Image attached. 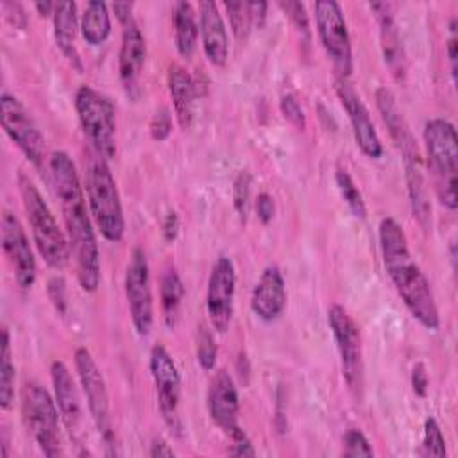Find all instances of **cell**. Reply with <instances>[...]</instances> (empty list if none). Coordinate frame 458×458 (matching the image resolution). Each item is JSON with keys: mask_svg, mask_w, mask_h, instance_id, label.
Returning <instances> with one entry per match:
<instances>
[{"mask_svg": "<svg viewBox=\"0 0 458 458\" xmlns=\"http://www.w3.org/2000/svg\"><path fill=\"white\" fill-rule=\"evenodd\" d=\"M148 369L156 385L157 403L161 415L168 428H172L177 435L181 433V417H179V401H181V376L175 361L165 345L156 344L150 349Z\"/></svg>", "mask_w": 458, "mask_h": 458, "instance_id": "obj_12", "label": "cell"}, {"mask_svg": "<svg viewBox=\"0 0 458 458\" xmlns=\"http://www.w3.org/2000/svg\"><path fill=\"white\" fill-rule=\"evenodd\" d=\"M313 9L317 32L338 75L336 79H347L352 72V48L342 7L335 0H318Z\"/></svg>", "mask_w": 458, "mask_h": 458, "instance_id": "obj_8", "label": "cell"}, {"mask_svg": "<svg viewBox=\"0 0 458 458\" xmlns=\"http://www.w3.org/2000/svg\"><path fill=\"white\" fill-rule=\"evenodd\" d=\"M0 238H2L4 254L9 265L13 267L18 286L23 290L30 288L36 281V259L29 245V238L25 234L23 225L7 209H4L2 213Z\"/></svg>", "mask_w": 458, "mask_h": 458, "instance_id": "obj_15", "label": "cell"}, {"mask_svg": "<svg viewBox=\"0 0 458 458\" xmlns=\"http://www.w3.org/2000/svg\"><path fill=\"white\" fill-rule=\"evenodd\" d=\"M199 13L204 54L213 66H224L229 55V38L218 5L211 0H204L199 5Z\"/></svg>", "mask_w": 458, "mask_h": 458, "instance_id": "obj_20", "label": "cell"}, {"mask_svg": "<svg viewBox=\"0 0 458 458\" xmlns=\"http://www.w3.org/2000/svg\"><path fill=\"white\" fill-rule=\"evenodd\" d=\"M14 365L11 361V340L9 331L2 327V352H0V406L7 410L14 397Z\"/></svg>", "mask_w": 458, "mask_h": 458, "instance_id": "obj_30", "label": "cell"}, {"mask_svg": "<svg viewBox=\"0 0 458 458\" xmlns=\"http://www.w3.org/2000/svg\"><path fill=\"white\" fill-rule=\"evenodd\" d=\"M145 55H147V45L138 25L134 21L123 25L122 45L118 54V73L125 89L134 88L143 70Z\"/></svg>", "mask_w": 458, "mask_h": 458, "instance_id": "obj_21", "label": "cell"}, {"mask_svg": "<svg viewBox=\"0 0 458 458\" xmlns=\"http://www.w3.org/2000/svg\"><path fill=\"white\" fill-rule=\"evenodd\" d=\"M224 5L227 9L229 23H231V29H233L234 36L238 39L247 38V34L250 30V25L254 23L249 2H225Z\"/></svg>", "mask_w": 458, "mask_h": 458, "instance_id": "obj_32", "label": "cell"}, {"mask_svg": "<svg viewBox=\"0 0 458 458\" xmlns=\"http://www.w3.org/2000/svg\"><path fill=\"white\" fill-rule=\"evenodd\" d=\"M81 32L86 43L102 45L111 32V16L104 2H88L81 20Z\"/></svg>", "mask_w": 458, "mask_h": 458, "instance_id": "obj_29", "label": "cell"}, {"mask_svg": "<svg viewBox=\"0 0 458 458\" xmlns=\"http://www.w3.org/2000/svg\"><path fill=\"white\" fill-rule=\"evenodd\" d=\"M344 456L358 458V456H374L372 445L367 437L360 429H349L344 435Z\"/></svg>", "mask_w": 458, "mask_h": 458, "instance_id": "obj_36", "label": "cell"}, {"mask_svg": "<svg viewBox=\"0 0 458 458\" xmlns=\"http://www.w3.org/2000/svg\"><path fill=\"white\" fill-rule=\"evenodd\" d=\"M234 293H236V272L234 265L227 256L216 258L211 267L208 290H206V311L211 327L224 335L233 318L234 311Z\"/></svg>", "mask_w": 458, "mask_h": 458, "instance_id": "obj_13", "label": "cell"}, {"mask_svg": "<svg viewBox=\"0 0 458 458\" xmlns=\"http://www.w3.org/2000/svg\"><path fill=\"white\" fill-rule=\"evenodd\" d=\"M20 193L23 209L29 218V225L32 231L34 245L39 252V256L45 259V263L52 268H63L66 267L70 259V242L68 236L61 231L54 213L50 211L48 204L45 202L43 195L36 188V184L25 175H18Z\"/></svg>", "mask_w": 458, "mask_h": 458, "instance_id": "obj_4", "label": "cell"}, {"mask_svg": "<svg viewBox=\"0 0 458 458\" xmlns=\"http://www.w3.org/2000/svg\"><path fill=\"white\" fill-rule=\"evenodd\" d=\"M279 7L286 13V16L292 20L301 36H304V43H310V23L304 5L301 2H281Z\"/></svg>", "mask_w": 458, "mask_h": 458, "instance_id": "obj_38", "label": "cell"}, {"mask_svg": "<svg viewBox=\"0 0 458 458\" xmlns=\"http://www.w3.org/2000/svg\"><path fill=\"white\" fill-rule=\"evenodd\" d=\"M159 295H161L163 320L172 329V327H175V324L179 320V310H181L182 297H184V284L174 267H168L163 272Z\"/></svg>", "mask_w": 458, "mask_h": 458, "instance_id": "obj_28", "label": "cell"}, {"mask_svg": "<svg viewBox=\"0 0 458 458\" xmlns=\"http://www.w3.org/2000/svg\"><path fill=\"white\" fill-rule=\"evenodd\" d=\"M250 184H252V177L249 172H240L233 184V204L242 222L247 220V215L250 209Z\"/></svg>", "mask_w": 458, "mask_h": 458, "instance_id": "obj_35", "label": "cell"}, {"mask_svg": "<svg viewBox=\"0 0 458 458\" xmlns=\"http://www.w3.org/2000/svg\"><path fill=\"white\" fill-rule=\"evenodd\" d=\"M34 7L38 9V13H39L41 16H48V14H52V13H54L55 4H52V2H36V4H34Z\"/></svg>", "mask_w": 458, "mask_h": 458, "instance_id": "obj_49", "label": "cell"}, {"mask_svg": "<svg viewBox=\"0 0 458 458\" xmlns=\"http://www.w3.org/2000/svg\"><path fill=\"white\" fill-rule=\"evenodd\" d=\"M279 109L283 113V116L299 131H302L306 127V114H304V109L301 106V102L297 100L295 95L292 93H284L281 98H279Z\"/></svg>", "mask_w": 458, "mask_h": 458, "instance_id": "obj_37", "label": "cell"}, {"mask_svg": "<svg viewBox=\"0 0 458 458\" xmlns=\"http://www.w3.org/2000/svg\"><path fill=\"white\" fill-rule=\"evenodd\" d=\"M250 7V14H252V21L261 25L265 20V11H267V4L265 2H249Z\"/></svg>", "mask_w": 458, "mask_h": 458, "instance_id": "obj_48", "label": "cell"}, {"mask_svg": "<svg viewBox=\"0 0 458 458\" xmlns=\"http://www.w3.org/2000/svg\"><path fill=\"white\" fill-rule=\"evenodd\" d=\"M148 456H152V458H156V456H174V451H172V447H168V444L165 440H154L150 444Z\"/></svg>", "mask_w": 458, "mask_h": 458, "instance_id": "obj_47", "label": "cell"}, {"mask_svg": "<svg viewBox=\"0 0 458 458\" xmlns=\"http://www.w3.org/2000/svg\"><path fill=\"white\" fill-rule=\"evenodd\" d=\"M229 437L233 438V447H231L229 454H234V456H254L256 454L250 438L247 437V433L240 426H236L229 433Z\"/></svg>", "mask_w": 458, "mask_h": 458, "instance_id": "obj_39", "label": "cell"}, {"mask_svg": "<svg viewBox=\"0 0 458 458\" xmlns=\"http://www.w3.org/2000/svg\"><path fill=\"white\" fill-rule=\"evenodd\" d=\"M111 9L114 11L116 18H118L123 25L134 21V20H132V4H113Z\"/></svg>", "mask_w": 458, "mask_h": 458, "instance_id": "obj_46", "label": "cell"}, {"mask_svg": "<svg viewBox=\"0 0 458 458\" xmlns=\"http://www.w3.org/2000/svg\"><path fill=\"white\" fill-rule=\"evenodd\" d=\"M379 249L386 274L411 317L426 329H438L440 317L429 281L413 261L406 234L397 220L385 216L377 227Z\"/></svg>", "mask_w": 458, "mask_h": 458, "instance_id": "obj_2", "label": "cell"}, {"mask_svg": "<svg viewBox=\"0 0 458 458\" xmlns=\"http://www.w3.org/2000/svg\"><path fill=\"white\" fill-rule=\"evenodd\" d=\"M428 385H429V377H428V372H426V367L422 363H417L411 370V386H413V392L420 397L426 395L428 392Z\"/></svg>", "mask_w": 458, "mask_h": 458, "instance_id": "obj_44", "label": "cell"}, {"mask_svg": "<svg viewBox=\"0 0 458 458\" xmlns=\"http://www.w3.org/2000/svg\"><path fill=\"white\" fill-rule=\"evenodd\" d=\"M73 104L82 131L95 152L104 159H111L116 152V118L111 98L84 84L75 91Z\"/></svg>", "mask_w": 458, "mask_h": 458, "instance_id": "obj_6", "label": "cell"}, {"mask_svg": "<svg viewBox=\"0 0 458 458\" xmlns=\"http://www.w3.org/2000/svg\"><path fill=\"white\" fill-rule=\"evenodd\" d=\"M170 131H172V118H170L168 109L163 107V109H159V111L154 114V118H152V122H150V134H152L154 140L163 141V140L168 138Z\"/></svg>", "mask_w": 458, "mask_h": 458, "instance_id": "obj_40", "label": "cell"}, {"mask_svg": "<svg viewBox=\"0 0 458 458\" xmlns=\"http://www.w3.org/2000/svg\"><path fill=\"white\" fill-rule=\"evenodd\" d=\"M50 377L55 394V404L59 408V415L64 426L73 431L81 420V399L75 386V381L63 361H52L50 365Z\"/></svg>", "mask_w": 458, "mask_h": 458, "instance_id": "obj_22", "label": "cell"}, {"mask_svg": "<svg viewBox=\"0 0 458 458\" xmlns=\"http://www.w3.org/2000/svg\"><path fill=\"white\" fill-rule=\"evenodd\" d=\"M52 18L57 47L70 61H75L79 64V55L73 45L77 34V5L73 2H57Z\"/></svg>", "mask_w": 458, "mask_h": 458, "instance_id": "obj_26", "label": "cell"}, {"mask_svg": "<svg viewBox=\"0 0 458 458\" xmlns=\"http://www.w3.org/2000/svg\"><path fill=\"white\" fill-rule=\"evenodd\" d=\"M174 36L177 52L182 57H191L197 48L199 27L195 21V11L190 2L174 4Z\"/></svg>", "mask_w": 458, "mask_h": 458, "instance_id": "obj_27", "label": "cell"}, {"mask_svg": "<svg viewBox=\"0 0 458 458\" xmlns=\"http://www.w3.org/2000/svg\"><path fill=\"white\" fill-rule=\"evenodd\" d=\"M327 322L340 354L344 379L349 390L360 397L363 388V351L360 329L349 311L340 304H333L329 308Z\"/></svg>", "mask_w": 458, "mask_h": 458, "instance_id": "obj_9", "label": "cell"}, {"mask_svg": "<svg viewBox=\"0 0 458 458\" xmlns=\"http://www.w3.org/2000/svg\"><path fill=\"white\" fill-rule=\"evenodd\" d=\"M168 91L174 102V111L179 125L182 129H188L193 122L197 84L193 77L179 64H170L168 68Z\"/></svg>", "mask_w": 458, "mask_h": 458, "instance_id": "obj_23", "label": "cell"}, {"mask_svg": "<svg viewBox=\"0 0 458 458\" xmlns=\"http://www.w3.org/2000/svg\"><path fill=\"white\" fill-rule=\"evenodd\" d=\"M50 172L63 211L70 250L75 259L79 284L84 292H95L100 284V254L75 163L66 152L57 150L50 157Z\"/></svg>", "mask_w": 458, "mask_h": 458, "instance_id": "obj_1", "label": "cell"}, {"mask_svg": "<svg viewBox=\"0 0 458 458\" xmlns=\"http://www.w3.org/2000/svg\"><path fill=\"white\" fill-rule=\"evenodd\" d=\"M254 208H256V215L258 218L263 222V224H270L272 218H274V213H276V204H274V199L268 195V193H259L256 197V202H254Z\"/></svg>", "mask_w": 458, "mask_h": 458, "instance_id": "obj_42", "label": "cell"}, {"mask_svg": "<svg viewBox=\"0 0 458 458\" xmlns=\"http://www.w3.org/2000/svg\"><path fill=\"white\" fill-rule=\"evenodd\" d=\"M123 284L132 326L140 336H147L154 322V302L148 261L140 247H134L131 252Z\"/></svg>", "mask_w": 458, "mask_h": 458, "instance_id": "obj_10", "label": "cell"}, {"mask_svg": "<svg viewBox=\"0 0 458 458\" xmlns=\"http://www.w3.org/2000/svg\"><path fill=\"white\" fill-rule=\"evenodd\" d=\"M424 145L437 197L445 209L454 211L458 206V138L454 125L445 118L428 120L424 125Z\"/></svg>", "mask_w": 458, "mask_h": 458, "instance_id": "obj_3", "label": "cell"}, {"mask_svg": "<svg viewBox=\"0 0 458 458\" xmlns=\"http://www.w3.org/2000/svg\"><path fill=\"white\" fill-rule=\"evenodd\" d=\"M177 233H179V218H177V215H175L174 211H170V213H166V216H165V220H163V234H165V240H168V242L175 240Z\"/></svg>", "mask_w": 458, "mask_h": 458, "instance_id": "obj_45", "label": "cell"}, {"mask_svg": "<svg viewBox=\"0 0 458 458\" xmlns=\"http://www.w3.org/2000/svg\"><path fill=\"white\" fill-rule=\"evenodd\" d=\"M208 411L211 415V420L227 435L238 426L240 397L233 377L224 369H220L209 383Z\"/></svg>", "mask_w": 458, "mask_h": 458, "instance_id": "obj_17", "label": "cell"}, {"mask_svg": "<svg viewBox=\"0 0 458 458\" xmlns=\"http://www.w3.org/2000/svg\"><path fill=\"white\" fill-rule=\"evenodd\" d=\"M376 106H377V111L381 114L395 147L399 148V152H404V150L415 147L417 143H415L411 131L403 116V111L399 109L392 91L386 89L385 86L376 89Z\"/></svg>", "mask_w": 458, "mask_h": 458, "instance_id": "obj_25", "label": "cell"}, {"mask_svg": "<svg viewBox=\"0 0 458 458\" xmlns=\"http://www.w3.org/2000/svg\"><path fill=\"white\" fill-rule=\"evenodd\" d=\"M336 95L347 113L349 123L352 127V134L356 140V145L360 150L370 157V159H379L383 154V145L377 136V131L372 123L370 113L367 106L363 104L361 97L356 93V89L347 82V79H336L335 82Z\"/></svg>", "mask_w": 458, "mask_h": 458, "instance_id": "obj_16", "label": "cell"}, {"mask_svg": "<svg viewBox=\"0 0 458 458\" xmlns=\"http://www.w3.org/2000/svg\"><path fill=\"white\" fill-rule=\"evenodd\" d=\"M369 7L376 14L379 23V41H381L379 45H381L385 64L388 66L392 77L401 82L406 77V55L401 45L397 25L394 21L392 5L386 2H372L369 4Z\"/></svg>", "mask_w": 458, "mask_h": 458, "instance_id": "obj_19", "label": "cell"}, {"mask_svg": "<svg viewBox=\"0 0 458 458\" xmlns=\"http://www.w3.org/2000/svg\"><path fill=\"white\" fill-rule=\"evenodd\" d=\"M59 408L52 395L36 381H27L21 388V419L27 431L45 456H59Z\"/></svg>", "mask_w": 458, "mask_h": 458, "instance_id": "obj_7", "label": "cell"}, {"mask_svg": "<svg viewBox=\"0 0 458 458\" xmlns=\"http://www.w3.org/2000/svg\"><path fill=\"white\" fill-rule=\"evenodd\" d=\"M86 197L88 208L100 234L109 242H120L125 231V218L122 209L116 181L98 154L86 170Z\"/></svg>", "mask_w": 458, "mask_h": 458, "instance_id": "obj_5", "label": "cell"}, {"mask_svg": "<svg viewBox=\"0 0 458 458\" xmlns=\"http://www.w3.org/2000/svg\"><path fill=\"white\" fill-rule=\"evenodd\" d=\"M286 306V288L281 270L276 265L263 268L259 279L254 284L250 308L263 322H274L279 318Z\"/></svg>", "mask_w": 458, "mask_h": 458, "instance_id": "obj_18", "label": "cell"}, {"mask_svg": "<svg viewBox=\"0 0 458 458\" xmlns=\"http://www.w3.org/2000/svg\"><path fill=\"white\" fill-rule=\"evenodd\" d=\"M447 59H449V68L453 81H456V45H458V34H456V18L453 16L449 21V36H447Z\"/></svg>", "mask_w": 458, "mask_h": 458, "instance_id": "obj_43", "label": "cell"}, {"mask_svg": "<svg viewBox=\"0 0 458 458\" xmlns=\"http://www.w3.org/2000/svg\"><path fill=\"white\" fill-rule=\"evenodd\" d=\"M75 370L86 395L89 415L104 440V445L113 444V426H111V410H109V395L106 388L104 376L97 367L91 352L86 347H79L75 351Z\"/></svg>", "mask_w": 458, "mask_h": 458, "instance_id": "obj_11", "label": "cell"}, {"mask_svg": "<svg viewBox=\"0 0 458 458\" xmlns=\"http://www.w3.org/2000/svg\"><path fill=\"white\" fill-rule=\"evenodd\" d=\"M216 352L218 351H216V344L213 340L211 331L204 324H200L197 331V361L206 372L215 369Z\"/></svg>", "mask_w": 458, "mask_h": 458, "instance_id": "obj_34", "label": "cell"}, {"mask_svg": "<svg viewBox=\"0 0 458 458\" xmlns=\"http://www.w3.org/2000/svg\"><path fill=\"white\" fill-rule=\"evenodd\" d=\"M48 297L59 313L66 311V286L63 277H52L48 281Z\"/></svg>", "mask_w": 458, "mask_h": 458, "instance_id": "obj_41", "label": "cell"}, {"mask_svg": "<svg viewBox=\"0 0 458 458\" xmlns=\"http://www.w3.org/2000/svg\"><path fill=\"white\" fill-rule=\"evenodd\" d=\"M0 118L5 134L18 145L30 163L39 166L45 152V138L25 106L16 97L2 93Z\"/></svg>", "mask_w": 458, "mask_h": 458, "instance_id": "obj_14", "label": "cell"}, {"mask_svg": "<svg viewBox=\"0 0 458 458\" xmlns=\"http://www.w3.org/2000/svg\"><path fill=\"white\" fill-rule=\"evenodd\" d=\"M404 163V175H406V186H408V197L411 204L413 216H417L419 224L428 229L431 220V206L428 199V188L422 174V161L420 152H411L408 156H403Z\"/></svg>", "mask_w": 458, "mask_h": 458, "instance_id": "obj_24", "label": "cell"}, {"mask_svg": "<svg viewBox=\"0 0 458 458\" xmlns=\"http://www.w3.org/2000/svg\"><path fill=\"white\" fill-rule=\"evenodd\" d=\"M422 454L426 456H445V440L442 435V429L438 422L433 417H428L424 420V433H422Z\"/></svg>", "mask_w": 458, "mask_h": 458, "instance_id": "obj_33", "label": "cell"}, {"mask_svg": "<svg viewBox=\"0 0 458 458\" xmlns=\"http://www.w3.org/2000/svg\"><path fill=\"white\" fill-rule=\"evenodd\" d=\"M335 181H336V188L342 195V199L345 200L347 208L351 209V213L356 216V218H365L367 215V208H365V202H363V197H361V191L358 190V186L354 184L352 177L347 174V170L344 168H336L335 172Z\"/></svg>", "mask_w": 458, "mask_h": 458, "instance_id": "obj_31", "label": "cell"}]
</instances>
